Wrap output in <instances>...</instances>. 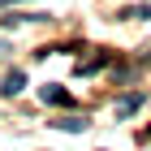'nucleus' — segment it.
<instances>
[{
    "label": "nucleus",
    "mask_w": 151,
    "mask_h": 151,
    "mask_svg": "<svg viewBox=\"0 0 151 151\" xmlns=\"http://www.w3.org/2000/svg\"><path fill=\"white\" fill-rule=\"evenodd\" d=\"M22 86H26V73L13 69V73H4V82H0V95H17Z\"/></svg>",
    "instance_id": "nucleus-1"
},
{
    "label": "nucleus",
    "mask_w": 151,
    "mask_h": 151,
    "mask_svg": "<svg viewBox=\"0 0 151 151\" xmlns=\"http://www.w3.org/2000/svg\"><path fill=\"white\" fill-rule=\"evenodd\" d=\"M39 95H43V104H69V95L60 91V86H43Z\"/></svg>",
    "instance_id": "nucleus-2"
},
{
    "label": "nucleus",
    "mask_w": 151,
    "mask_h": 151,
    "mask_svg": "<svg viewBox=\"0 0 151 151\" xmlns=\"http://www.w3.org/2000/svg\"><path fill=\"white\" fill-rule=\"evenodd\" d=\"M138 104H142V95H125V99L116 104V116H129V112H134Z\"/></svg>",
    "instance_id": "nucleus-3"
},
{
    "label": "nucleus",
    "mask_w": 151,
    "mask_h": 151,
    "mask_svg": "<svg viewBox=\"0 0 151 151\" xmlns=\"http://www.w3.org/2000/svg\"><path fill=\"white\" fill-rule=\"evenodd\" d=\"M56 125H60V129H86V121H78V116H60Z\"/></svg>",
    "instance_id": "nucleus-4"
},
{
    "label": "nucleus",
    "mask_w": 151,
    "mask_h": 151,
    "mask_svg": "<svg viewBox=\"0 0 151 151\" xmlns=\"http://www.w3.org/2000/svg\"><path fill=\"white\" fill-rule=\"evenodd\" d=\"M0 52H4V43H0Z\"/></svg>",
    "instance_id": "nucleus-5"
}]
</instances>
